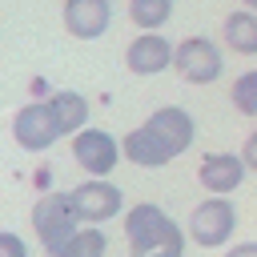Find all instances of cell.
Returning <instances> with one entry per match:
<instances>
[{"instance_id":"1","label":"cell","mask_w":257,"mask_h":257,"mask_svg":"<svg viewBox=\"0 0 257 257\" xmlns=\"http://www.w3.org/2000/svg\"><path fill=\"white\" fill-rule=\"evenodd\" d=\"M193 141H197L193 112L181 108V104H161L157 112H149L145 124L124 133L120 153H124V161H133L141 169H161V165L177 161Z\"/></svg>"},{"instance_id":"2","label":"cell","mask_w":257,"mask_h":257,"mask_svg":"<svg viewBox=\"0 0 257 257\" xmlns=\"http://www.w3.org/2000/svg\"><path fill=\"white\" fill-rule=\"evenodd\" d=\"M185 229L153 201H141L124 213V241L137 257H185Z\"/></svg>"},{"instance_id":"3","label":"cell","mask_w":257,"mask_h":257,"mask_svg":"<svg viewBox=\"0 0 257 257\" xmlns=\"http://www.w3.org/2000/svg\"><path fill=\"white\" fill-rule=\"evenodd\" d=\"M80 225L84 221H80V213L72 205V193H44L32 205V233H36V241H40V249L48 257H60Z\"/></svg>"},{"instance_id":"4","label":"cell","mask_w":257,"mask_h":257,"mask_svg":"<svg viewBox=\"0 0 257 257\" xmlns=\"http://www.w3.org/2000/svg\"><path fill=\"white\" fill-rule=\"evenodd\" d=\"M185 233H189L201 249H221V245H229V237L237 233V209H233V201L209 193L201 205H193Z\"/></svg>"},{"instance_id":"5","label":"cell","mask_w":257,"mask_h":257,"mask_svg":"<svg viewBox=\"0 0 257 257\" xmlns=\"http://www.w3.org/2000/svg\"><path fill=\"white\" fill-rule=\"evenodd\" d=\"M173 68L189 84H213L225 72V56H221L217 40H209V36H185L173 48Z\"/></svg>"},{"instance_id":"6","label":"cell","mask_w":257,"mask_h":257,"mask_svg":"<svg viewBox=\"0 0 257 257\" xmlns=\"http://www.w3.org/2000/svg\"><path fill=\"white\" fill-rule=\"evenodd\" d=\"M12 137H16V145H20L24 153H44V149H52L64 133H60L48 100H32V104H20V108H16V116H12Z\"/></svg>"},{"instance_id":"7","label":"cell","mask_w":257,"mask_h":257,"mask_svg":"<svg viewBox=\"0 0 257 257\" xmlns=\"http://www.w3.org/2000/svg\"><path fill=\"white\" fill-rule=\"evenodd\" d=\"M120 141L112 137V133H104V128H80V133H72V161L88 173V177H108L116 165H120Z\"/></svg>"},{"instance_id":"8","label":"cell","mask_w":257,"mask_h":257,"mask_svg":"<svg viewBox=\"0 0 257 257\" xmlns=\"http://www.w3.org/2000/svg\"><path fill=\"white\" fill-rule=\"evenodd\" d=\"M68 193H72V205H76L84 225H104V221H112L124 209V193L108 177H88V181H80Z\"/></svg>"},{"instance_id":"9","label":"cell","mask_w":257,"mask_h":257,"mask_svg":"<svg viewBox=\"0 0 257 257\" xmlns=\"http://www.w3.org/2000/svg\"><path fill=\"white\" fill-rule=\"evenodd\" d=\"M245 173H249V165H245L241 153H209V157L201 161V169H197V181H201L205 193L229 197V193L241 189Z\"/></svg>"},{"instance_id":"10","label":"cell","mask_w":257,"mask_h":257,"mask_svg":"<svg viewBox=\"0 0 257 257\" xmlns=\"http://www.w3.org/2000/svg\"><path fill=\"white\" fill-rule=\"evenodd\" d=\"M64 32L76 40H96L112 24V0H64Z\"/></svg>"},{"instance_id":"11","label":"cell","mask_w":257,"mask_h":257,"mask_svg":"<svg viewBox=\"0 0 257 257\" xmlns=\"http://www.w3.org/2000/svg\"><path fill=\"white\" fill-rule=\"evenodd\" d=\"M173 48H177V44H169L161 32H141V36L128 40L124 64H128V72H137V76H157V72L173 68Z\"/></svg>"},{"instance_id":"12","label":"cell","mask_w":257,"mask_h":257,"mask_svg":"<svg viewBox=\"0 0 257 257\" xmlns=\"http://www.w3.org/2000/svg\"><path fill=\"white\" fill-rule=\"evenodd\" d=\"M225 48H233L237 56H257V12L253 8H237L225 16L221 24Z\"/></svg>"},{"instance_id":"13","label":"cell","mask_w":257,"mask_h":257,"mask_svg":"<svg viewBox=\"0 0 257 257\" xmlns=\"http://www.w3.org/2000/svg\"><path fill=\"white\" fill-rule=\"evenodd\" d=\"M48 108H52V116H56V124H60L64 137H72V133H80L88 124V100L80 92H72V88L52 92L48 96Z\"/></svg>"},{"instance_id":"14","label":"cell","mask_w":257,"mask_h":257,"mask_svg":"<svg viewBox=\"0 0 257 257\" xmlns=\"http://www.w3.org/2000/svg\"><path fill=\"white\" fill-rule=\"evenodd\" d=\"M173 16V0H128V20L141 32H161Z\"/></svg>"},{"instance_id":"15","label":"cell","mask_w":257,"mask_h":257,"mask_svg":"<svg viewBox=\"0 0 257 257\" xmlns=\"http://www.w3.org/2000/svg\"><path fill=\"white\" fill-rule=\"evenodd\" d=\"M104 249H108L104 229H100V225H80V229H76V237L64 245V253H60V257H104Z\"/></svg>"},{"instance_id":"16","label":"cell","mask_w":257,"mask_h":257,"mask_svg":"<svg viewBox=\"0 0 257 257\" xmlns=\"http://www.w3.org/2000/svg\"><path fill=\"white\" fill-rule=\"evenodd\" d=\"M229 100H233V108H237L241 116H257V68H249V72H241V76L233 80Z\"/></svg>"},{"instance_id":"17","label":"cell","mask_w":257,"mask_h":257,"mask_svg":"<svg viewBox=\"0 0 257 257\" xmlns=\"http://www.w3.org/2000/svg\"><path fill=\"white\" fill-rule=\"evenodd\" d=\"M0 257H28V245H24V237H20V233H8V229H0Z\"/></svg>"},{"instance_id":"18","label":"cell","mask_w":257,"mask_h":257,"mask_svg":"<svg viewBox=\"0 0 257 257\" xmlns=\"http://www.w3.org/2000/svg\"><path fill=\"white\" fill-rule=\"evenodd\" d=\"M241 157H245V165H249V173H257V128L245 137V145H241Z\"/></svg>"},{"instance_id":"19","label":"cell","mask_w":257,"mask_h":257,"mask_svg":"<svg viewBox=\"0 0 257 257\" xmlns=\"http://www.w3.org/2000/svg\"><path fill=\"white\" fill-rule=\"evenodd\" d=\"M225 257H257V241H241V245H229Z\"/></svg>"},{"instance_id":"20","label":"cell","mask_w":257,"mask_h":257,"mask_svg":"<svg viewBox=\"0 0 257 257\" xmlns=\"http://www.w3.org/2000/svg\"><path fill=\"white\" fill-rule=\"evenodd\" d=\"M241 4H245V8H253V12H257V0H241Z\"/></svg>"},{"instance_id":"21","label":"cell","mask_w":257,"mask_h":257,"mask_svg":"<svg viewBox=\"0 0 257 257\" xmlns=\"http://www.w3.org/2000/svg\"><path fill=\"white\" fill-rule=\"evenodd\" d=\"M128 257H137V253H128Z\"/></svg>"}]
</instances>
